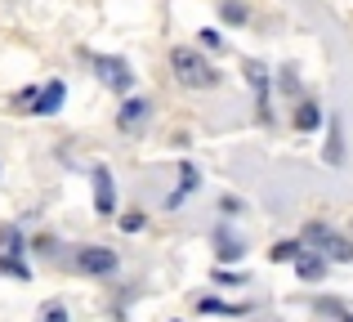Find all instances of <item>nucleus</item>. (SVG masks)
Returning <instances> with one entry per match:
<instances>
[{"instance_id":"nucleus-22","label":"nucleus","mask_w":353,"mask_h":322,"mask_svg":"<svg viewBox=\"0 0 353 322\" xmlns=\"http://www.w3.org/2000/svg\"><path fill=\"white\" fill-rule=\"evenodd\" d=\"M215 282H219V287H241V273H228V269H215Z\"/></svg>"},{"instance_id":"nucleus-6","label":"nucleus","mask_w":353,"mask_h":322,"mask_svg":"<svg viewBox=\"0 0 353 322\" xmlns=\"http://www.w3.org/2000/svg\"><path fill=\"white\" fill-rule=\"evenodd\" d=\"M215 255H219V264H237L241 255H246V237H241L233 224H219L215 228Z\"/></svg>"},{"instance_id":"nucleus-2","label":"nucleus","mask_w":353,"mask_h":322,"mask_svg":"<svg viewBox=\"0 0 353 322\" xmlns=\"http://www.w3.org/2000/svg\"><path fill=\"white\" fill-rule=\"evenodd\" d=\"M90 68H94L99 81L112 85L117 94H130V90H134V72H130V63L121 59V54H90Z\"/></svg>"},{"instance_id":"nucleus-11","label":"nucleus","mask_w":353,"mask_h":322,"mask_svg":"<svg viewBox=\"0 0 353 322\" xmlns=\"http://www.w3.org/2000/svg\"><path fill=\"white\" fill-rule=\"evenodd\" d=\"M327 255H322V251H304L300 255V260H295V273H300V278L304 282H318V278H327Z\"/></svg>"},{"instance_id":"nucleus-13","label":"nucleus","mask_w":353,"mask_h":322,"mask_svg":"<svg viewBox=\"0 0 353 322\" xmlns=\"http://www.w3.org/2000/svg\"><path fill=\"white\" fill-rule=\"evenodd\" d=\"M318 125H322V108L313 103V99H304V103L295 108V130H300V134H313Z\"/></svg>"},{"instance_id":"nucleus-18","label":"nucleus","mask_w":353,"mask_h":322,"mask_svg":"<svg viewBox=\"0 0 353 322\" xmlns=\"http://www.w3.org/2000/svg\"><path fill=\"white\" fill-rule=\"evenodd\" d=\"M197 41H201V50H219V54H224V32H219V27H201V32H197Z\"/></svg>"},{"instance_id":"nucleus-4","label":"nucleus","mask_w":353,"mask_h":322,"mask_svg":"<svg viewBox=\"0 0 353 322\" xmlns=\"http://www.w3.org/2000/svg\"><path fill=\"white\" fill-rule=\"evenodd\" d=\"M117 251L112 246H81L77 251V273H85V278H108V273H117Z\"/></svg>"},{"instance_id":"nucleus-23","label":"nucleus","mask_w":353,"mask_h":322,"mask_svg":"<svg viewBox=\"0 0 353 322\" xmlns=\"http://www.w3.org/2000/svg\"><path fill=\"white\" fill-rule=\"evenodd\" d=\"M340 322H353V314H340Z\"/></svg>"},{"instance_id":"nucleus-20","label":"nucleus","mask_w":353,"mask_h":322,"mask_svg":"<svg viewBox=\"0 0 353 322\" xmlns=\"http://www.w3.org/2000/svg\"><path fill=\"white\" fill-rule=\"evenodd\" d=\"M121 228H125V233H143V210H130V215H121Z\"/></svg>"},{"instance_id":"nucleus-19","label":"nucleus","mask_w":353,"mask_h":322,"mask_svg":"<svg viewBox=\"0 0 353 322\" xmlns=\"http://www.w3.org/2000/svg\"><path fill=\"white\" fill-rule=\"evenodd\" d=\"M277 85H282V94H300V77H295L291 68H282V72H277Z\"/></svg>"},{"instance_id":"nucleus-10","label":"nucleus","mask_w":353,"mask_h":322,"mask_svg":"<svg viewBox=\"0 0 353 322\" xmlns=\"http://www.w3.org/2000/svg\"><path fill=\"white\" fill-rule=\"evenodd\" d=\"M148 112H152V103H148V99H125V103H121V112H117V125H121V130H134V125L148 121Z\"/></svg>"},{"instance_id":"nucleus-15","label":"nucleus","mask_w":353,"mask_h":322,"mask_svg":"<svg viewBox=\"0 0 353 322\" xmlns=\"http://www.w3.org/2000/svg\"><path fill=\"white\" fill-rule=\"evenodd\" d=\"M322 157H327L331 165L345 161V134H340V117L336 112H331V139H327V148H322Z\"/></svg>"},{"instance_id":"nucleus-1","label":"nucleus","mask_w":353,"mask_h":322,"mask_svg":"<svg viewBox=\"0 0 353 322\" xmlns=\"http://www.w3.org/2000/svg\"><path fill=\"white\" fill-rule=\"evenodd\" d=\"M170 72L188 90H215L219 85V72L210 68V59L201 50H188V45H174L170 50Z\"/></svg>"},{"instance_id":"nucleus-9","label":"nucleus","mask_w":353,"mask_h":322,"mask_svg":"<svg viewBox=\"0 0 353 322\" xmlns=\"http://www.w3.org/2000/svg\"><path fill=\"white\" fill-rule=\"evenodd\" d=\"M197 188H201V170H197V165H188V161H183V165H179V183H174V192L165 197V210L183 206V197H192Z\"/></svg>"},{"instance_id":"nucleus-16","label":"nucleus","mask_w":353,"mask_h":322,"mask_svg":"<svg viewBox=\"0 0 353 322\" xmlns=\"http://www.w3.org/2000/svg\"><path fill=\"white\" fill-rule=\"evenodd\" d=\"M300 255H304V242H300V237H291V242H277L273 251H268V260H273V264H295Z\"/></svg>"},{"instance_id":"nucleus-21","label":"nucleus","mask_w":353,"mask_h":322,"mask_svg":"<svg viewBox=\"0 0 353 322\" xmlns=\"http://www.w3.org/2000/svg\"><path fill=\"white\" fill-rule=\"evenodd\" d=\"M41 322H68V309L54 300V305H45V309H41Z\"/></svg>"},{"instance_id":"nucleus-14","label":"nucleus","mask_w":353,"mask_h":322,"mask_svg":"<svg viewBox=\"0 0 353 322\" xmlns=\"http://www.w3.org/2000/svg\"><path fill=\"white\" fill-rule=\"evenodd\" d=\"M0 251H5V260H23V228L18 224L0 228Z\"/></svg>"},{"instance_id":"nucleus-3","label":"nucleus","mask_w":353,"mask_h":322,"mask_svg":"<svg viewBox=\"0 0 353 322\" xmlns=\"http://www.w3.org/2000/svg\"><path fill=\"white\" fill-rule=\"evenodd\" d=\"M300 242H309V246H318L327 260H353V246L345 242V237L336 233V228H327V224H309L304 228V237Z\"/></svg>"},{"instance_id":"nucleus-17","label":"nucleus","mask_w":353,"mask_h":322,"mask_svg":"<svg viewBox=\"0 0 353 322\" xmlns=\"http://www.w3.org/2000/svg\"><path fill=\"white\" fill-rule=\"evenodd\" d=\"M219 18H224L228 27H241V23L250 18V9L241 5V0H219Z\"/></svg>"},{"instance_id":"nucleus-12","label":"nucleus","mask_w":353,"mask_h":322,"mask_svg":"<svg viewBox=\"0 0 353 322\" xmlns=\"http://www.w3.org/2000/svg\"><path fill=\"white\" fill-rule=\"evenodd\" d=\"M197 314H224V318H246V314H250V305H233V300L206 296V300H197Z\"/></svg>"},{"instance_id":"nucleus-8","label":"nucleus","mask_w":353,"mask_h":322,"mask_svg":"<svg viewBox=\"0 0 353 322\" xmlns=\"http://www.w3.org/2000/svg\"><path fill=\"white\" fill-rule=\"evenodd\" d=\"M63 103H68V85H63V81H45V85L36 90V103L27 108V112H36V117H54Z\"/></svg>"},{"instance_id":"nucleus-7","label":"nucleus","mask_w":353,"mask_h":322,"mask_svg":"<svg viewBox=\"0 0 353 322\" xmlns=\"http://www.w3.org/2000/svg\"><path fill=\"white\" fill-rule=\"evenodd\" d=\"M241 72H246V85L250 90H255V108H259V121H273V112H268V68H264V63H246V68H241Z\"/></svg>"},{"instance_id":"nucleus-5","label":"nucleus","mask_w":353,"mask_h":322,"mask_svg":"<svg viewBox=\"0 0 353 322\" xmlns=\"http://www.w3.org/2000/svg\"><path fill=\"white\" fill-rule=\"evenodd\" d=\"M90 179H94V210H99V219H112V215H117V183H112V170H108V165H94V170H90Z\"/></svg>"}]
</instances>
